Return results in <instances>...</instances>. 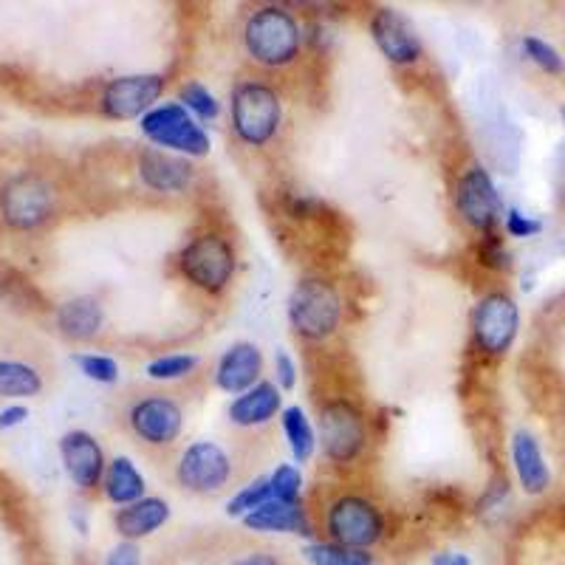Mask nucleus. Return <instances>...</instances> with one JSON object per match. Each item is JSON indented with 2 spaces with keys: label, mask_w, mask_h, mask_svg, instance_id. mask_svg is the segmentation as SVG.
Returning a JSON list of instances; mask_svg holds the SVG:
<instances>
[{
  "label": "nucleus",
  "mask_w": 565,
  "mask_h": 565,
  "mask_svg": "<svg viewBox=\"0 0 565 565\" xmlns=\"http://www.w3.org/2000/svg\"><path fill=\"white\" fill-rule=\"evenodd\" d=\"M244 45L255 63L266 68H282L300 54V26L295 14L282 7L257 9L244 29Z\"/></svg>",
  "instance_id": "f257e3e1"
},
{
  "label": "nucleus",
  "mask_w": 565,
  "mask_h": 565,
  "mask_svg": "<svg viewBox=\"0 0 565 565\" xmlns=\"http://www.w3.org/2000/svg\"><path fill=\"white\" fill-rule=\"evenodd\" d=\"M342 300L326 280H300L289 295V322L302 340H328L340 328Z\"/></svg>",
  "instance_id": "f03ea898"
},
{
  "label": "nucleus",
  "mask_w": 565,
  "mask_h": 565,
  "mask_svg": "<svg viewBox=\"0 0 565 565\" xmlns=\"http://www.w3.org/2000/svg\"><path fill=\"white\" fill-rule=\"evenodd\" d=\"M282 119V105L277 90L266 83H241L232 90V128L241 141L260 148L275 139Z\"/></svg>",
  "instance_id": "7ed1b4c3"
},
{
  "label": "nucleus",
  "mask_w": 565,
  "mask_h": 565,
  "mask_svg": "<svg viewBox=\"0 0 565 565\" xmlns=\"http://www.w3.org/2000/svg\"><path fill=\"white\" fill-rule=\"evenodd\" d=\"M139 128L156 148L173 150L184 159H201L210 153V136L181 103L156 105L148 116H141Z\"/></svg>",
  "instance_id": "20e7f679"
},
{
  "label": "nucleus",
  "mask_w": 565,
  "mask_h": 565,
  "mask_svg": "<svg viewBox=\"0 0 565 565\" xmlns=\"http://www.w3.org/2000/svg\"><path fill=\"white\" fill-rule=\"evenodd\" d=\"M326 529L331 534V543L353 552H365L385 532V518L367 498L360 494H342L331 503L326 518Z\"/></svg>",
  "instance_id": "39448f33"
},
{
  "label": "nucleus",
  "mask_w": 565,
  "mask_h": 565,
  "mask_svg": "<svg viewBox=\"0 0 565 565\" xmlns=\"http://www.w3.org/2000/svg\"><path fill=\"white\" fill-rule=\"evenodd\" d=\"M179 269L195 289L218 295L235 275V252L221 235H201L181 249Z\"/></svg>",
  "instance_id": "423d86ee"
},
{
  "label": "nucleus",
  "mask_w": 565,
  "mask_h": 565,
  "mask_svg": "<svg viewBox=\"0 0 565 565\" xmlns=\"http://www.w3.org/2000/svg\"><path fill=\"white\" fill-rule=\"evenodd\" d=\"M54 212V190L34 173L14 175L0 193V215L12 230L29 232L43 226Z\"/></svg>",
  "instance_id": "0eeeda50"
},
{
  "label": "nucleus",
  "mask_w": 565,
  "mask_h": 565,
  "mask_svg": "<svg viewBox=\"0 0 565 565\" xmlns=\"http://www.w3.org/2000/svg\"><path fill=\"white\" fill-rule=\"evenodd\" d=\"M518 328H521V309L503 291L481 297L472 311V334H476L478 348L483 353L501 356L518 340Z\"/></svg>",
  "instance_id": "6e6552de"
},
{
  "label": "nucleus",
  "mask_w": 565,
  "mask_h": 565,
  "mask_svg": "<svg viewBox=\"0 0 565 565\" xmlns=\"http://www.w3.org/2000/svg\"><path fill=\"white\" fill-rule=\"evenodd\" d=\"M322 450L331 461L348 463L360 456L367 441L365 418L351 402H328L320 411Z\"/></svg>",
  "instance_id": "1a4fd4ad"
},
{
  "label": "nucleus",
  "mask_w": 565,
  "mask_h": 565,
  "mask_svg": "<svg viewBox=\"0 0 565 565\" xmlns=\"http://www.w3.org/2000/svg\"><path fill=\"white\" fill-rule=\"evenodd\" d=\"M161 90H164V77L161 74H128V77H116L105 85L103 90V114L119 122L128 119H141L159 103Z\"/></svg>",
  "instance_id": "9d476101"
},
{
  "label": "nucleus",
  "mask_w": 565,
  "mask_h": 565,
  "mask_svg": "<svg viewBox=\"0 0 565 565\" xmlns=\"http://www.w3.org/2000/svg\"><path fill=\"white\" fill-rule=\"evenodd\" d=\"M175 476H179L181 487L190 489V492H221L232 478V461L221 444L195 441L181 456Z\"/></svg>",
  "instance_id": "9b49d317"
},
{
  "label": "nucleus",
  "mask_w": 565,
  "mask_h": 565,
  "mask_svg": "<svg viewBox=\"0 0 565 565\" xmlns=\"http://www.w3.org/2000/svg\"><path fill=\"white\" fill-rule=\"evenodd\" d=\"M130 427L150 447H168L181 436L184 413L168 396H148L130 407Z\"/></svg>",
  "instance_id": "f8f14e48"
},
{
  "label": "nucleus",
  "mask_w": 565,
  "mask_h": 565,
  "mask_svg": "<svg viewBox=\"0 0 565 565\" xmlns=\"http://www.w3.org/2000/svg\"><path fill=\"white\" fill-rule=\"evenodd\" d=\"M456 204L469 226L476 230H492L501 218V195L494 190L492 179L483 168H469L458 179L456 186Z\"/></svg>",
  "instance_id": "ddd939ff"
},
{
  "label": "nucleus",
  "mask_w": 565,
  "mask_h": 565,
  "mask_svg": "<svg viewBox=\"0 0 565 565\" xmlns=\"http://www.w3.org/2000/svg\"><path fill=\"white\" fill-rule=\"evenodd\" d=\"M60 458H63V467L68 472V478L74 481V487L79 489H94L103 483L105 469V452L99 447V441L90 433L85 430H71L60 438Z\"/></svg>",
  "instance_id": "4468645a"
},
{
  "label": "nucleus",
  "mask_w": 565,
  "mask_h": 565,
  "mask_svg": "<svg viewBox=\"0 0 565 565\" xmlns=\"http://www.w3.org/2000/svg\"><path fill=\"white\" fill-rule=\"evenodd\" d=\"M373 43L393 65H411L422 57V40L411 20L396 9H380L371 18Z\"/></svg>",
  "instance_id": "2eb2a0df"
},
{
  "label": "nucleus",
  "mask_w": 565,
  "mask_h": 565,
  "mask_svg": "<svg viewBox=\"0 0 565 565\" xmlns=\"http://www.w3.org/2000/svg\"><path fill=\"white\" fill-rule=\"evenodd\" d=\"M260 371H264V353H260V348L255 342H235L232 348H226L224 356L218 360L215 385L224 393L241 396V393L257 385Z\"/></svg>",
  "instance_id": "dca6fc26"
},
{
  "label": "nucleus",
  "mask_w": 565,
  "mask_h": 565,
  "mask_svg": "<svg viewBox=\"0 0 565 565\" xmlns=\"http://www.w3.org/2000/svg\"><path fill=\"white\" fill-rule=\"evenodd\" d=\"M139 175L156 193H181L193 181V168H190V161L184 156H175L161 148H148L139 156Z\"/></svg>",
  "instance_id": "f3484780"
},
{
  "label": "nucleus",
  "mask_w": 565,
  "mask_h": 565,
  "mask_svg": "<svg viewBox=\"0 0 565 565\" xmlns=\"http://www.w3.org/2000/svg\"><path fill=\"white\" fill-rule=\"evenodd\" d=\"M512 463L518 472V481L529 494H543L552 483V469H548L546 456L540 450V441L534 433L518 430L512 436Z\"/></svg>",
  "instance_id": "a211bd4d"
},
{
  "label": "nucleus",
  "mask_w": 565,
  "mask_h": 565,
  "mask_svg": "<svg viewBox=\"0 0 565 565\" xmlns=\"http://www.w3.org/2000/svg\"><path fill=\"white\" fill-rule=\"evenodd\" d=\"M170 521V503L161 501V498H141V501L122 507L114 514V526L119 532V537L136 540L150 537L153 532H159L164 523Z\"/></svg>",
  "instance_id": "6ab92c4d"
},
{
  "label": "nucleus",
  "mask_w": 565,
  "mask_h": 565,
  "mask_svg": "<svg viewBox=\"0 0 565 565\" xmlns=\"http://www.w3.org/2000/svg\"><path fill=\"white\" fill-rule=\"evenodd\" d=\"M280 387L271 385V382H257L255 387L232 398L230 422L238 424V427H260L280 413Z\"/></svg>",
  "instance_id": "aec40b11"
},
{
  "label": "nucleus",
  "mask_w": 565,
  "mask_h": 565,
  "mask_svg": "<svg viewBox=\"0 0 565 565\" xmlns=\"http://www.w3.org/2000/svg\"><path fill=\"white\" fill-rule=\"evenodd\" d=\"M244 526L252 532H280V534H306L311 537L309 514L302 512L300 503H282V501H266L264 507H257L255 512L246 514Z\"/></svg>",
  "instance_id": "412c9836"
},
{
  "label": "nucleus",
  "mask_w": 565,
  "mask_h": 565,
  "mask_svg": "<svg viewBox=\"0 0 565 565\" xmlns=\"http://www.w3.org/2000/svg\"><path fill=\"white\" fill-rule=\"evenodd\" d=\"M105 311L99 306L97 297H74V300L63 302L57 309V328L63 331L68 340H90V337L99 334V328H103Z\"/></svg>",
  "instance_id": "4be33fe9"
},
{
  "label": "nucleus",
  "mask_w": 565,
  "mask_h": 565,
  "mask_svg": "<svg viewBox=\"0 0 565 565\" xmlns=\"http://www.w3.org/2000/svg\"><path fill=\"white\" fill-rule=\"evenodd\" d=\"M105 498L116 507H130V503L141 501L145 498V478L136 469V463L130 458L119 456L108 463L103 478Z\"/></svg>",
  "instance_id": "5701e85b"
},
{
  "label": "nucleus",
  "mask_w": 565,
  "mask_h": 565,
  "mask_svg": "<svg viewBox=\"0 0 565 565\" xmlns=\"http://www.w3.org/2000/svg\"><path fill=\"white\" fill-rule=\"evenodd\" d=\"M43 391V376L38 367L18 360H0V396L3 398H32Z\"/></svg>",
  "instance_id": "b1692460"
},
{
  "label": "nucleus",
  "mask_w": 565,
  "mask_h": 565,
  "mask_svg": "<svg viewBox=\"0 0 565 565\" xmlns=\"http://www.w3.org/2000/svg\"><path fill=\"white\" fill-rule=\"evenodd\" d=\"M282 433H286V438H289L291 456H295L297 463H306L311 456H315L317 436L309 416L302 413V407L291 405L282 411Z\"/></svg>",
  "instance_id": "393cba45"
},
{
  "label": "nucleus",
  "mask_w": 565,
  "mask_h": 565,
  "mask_svg": "<svg viewBox=\"0 0 565 565\" xmlns=\"http://www.w3.org/2000/svg\"><path fill=\"white\" fill-rule=\"evenodd\" d=\"M302 557L311 565H376L367 552H353V548H342L337 543H309L302 548Z\"/></svg>",
  "instance_id": "a878e982"
},
{
  "label": "nucleus",
  "mask_w": 565,
  "mask_h": 565,
  "mask_svg": "<svg viewBox=\"0 0 565 565\" xmlns=\"http://www.w3.org/2000/svg\"><path fill=\"white\" fill-rule=\"evenodd\" d=\"M266 501H271L269 478H257V481H252L249 487L241 489L238 494H232V501L226 503V514H230V518H241V521H244L246 514L255 512L257 507H264Z\"/></svg>",
  "instance_id": "bb28decb"
},
{
  "label": "nucleus",
  "mask_w": 565,
  "mask_h": 565,
  "mask_svg": "<svg viewBox=\"0 0 565 565\" xmlns=\"http://www.w3.org/2000/svg\"><path fill=\"white\" fill-rule=\"evenodd\" d=\"M195 365H199V356H193V353H168V356H159V360L148 362L145 371L156 382H175L181 376H186Z\"/></svg>",
  "instance_id": "cd10ccee"
},
{
  "label": "nucleus",
  "mask_w": 565,
  "mask_h": 565,
  "mask_svg": "<svg viewBox=\"0 0 565 565\" xmlns=\"http://www.w3.org/2000/svg\"><path fill=\"white\" fill-rule=\"evenodd\" d=\"M269 489L275 501L300 503L302 472L295 463H277V469L269 476Z\"/></svg>",
  "instance_id": "c85d7f7f"
},
{
  "label": "nucleus",
  "mask_w": 565,
  "mask_h": 565,
  "mask_svg": "<svg viewBox=\"0 0 565 565\" xmlns=\"http://www.w3.org/2000/svg\"><path fill=\"white\" fill-rule=\"evenodd\" d=\"M74 362H77L79 371H83L90 382L114 385V382L119 380V365H116L114 356H105V353H77Z\"/></svg>",
  "instance_id": "c756f323"
},
{
  "label": "nucleus",
  "mask_w": 565,
  "mask_h": 565,
  "mask_svg": "<svg viewBox=\"0 0 565 565\" xmlns=\"http://www.w3.org/2000/svg\"><path fill=\"white\" fill-rule=\"evenodd\" d=\"M181 105L193 116H199V119H215L221 114L218 99L212 97L210 88H204L201 83H186L181 88Z\"/></svg>",
  "instance_id": "7c9ffc66"
},
{
  "label": "nucleus",
  "mask_w": 565,
  "mask_h": 565,
  "mask_svg": "<svg viewBox=\"0 0 565 565\" xmlns=\"http://www.w3.org/2000/svg\"><path fill=\"white\" fill-rule=\"evenodd\" d=\"M523 52H526V57L532 60L534 65H540V68L546 71V74H563L565 71V60L559 57L557 49H554L552 43H546V40L534 38V34H526V38H523Z\"/></svg>",
  "instance_id": "2f4dec72"
},
{
  "label": "nucleus",
  "mask_w": 565,
  "mask_h": 565,
  "mask_svg": "<svg viewBox=\"0 0 565 565\" xmlns=\"http://www.w3.org/2000/svg\"><path fill=\"white\" fill-rule=\"evenodd\" d=\"M507 232L512 238H532L540 232V221L529 218L521 210H509L507 212Z\"/></svg>",
  "instance_id": "473e14b6"
},
{
  "label": "nucleus",
  "mask_w": 565,
  "mask_h": 565,
  "mask_svg": "<svg viewBox=\"0 0 565 565\" xmlns=\"http://www.w3.org/2000/svg\"><path fill=\"white\" fill-rule=\"evenodd\" d=\"M275 371H277V385L282 387V391H291V387L297 385V365L295 360H291L289 351H277L275 353Z\"/></svg>",
  "instance_id": "72a5a7b5"
},
{
  "label": "nucleus",
  "mask_w": 565,
  "mask_h": 565,
  "mask_svg": "<svg viewBox=\"0 0 565 565\" xmlns=\"http://www.w3.org/2000/svg\"><path fill=\"white\" fill-rule=\"evenodd\" d=\"M105 565H141V552L136 543L130 540H122L119 546H114L105 557Z\"/></svg>",
  "instance_id": "f704fd0d"
},
{
  "label": "nucleus",
  "mask_w": 565,
  "mask_h": 565,
  "mask_svg": "<svg viewBox=\"0 0 565 565\" xmlns=\"http://www.w3.org/2000/svg\"><path fill=\"white\" fill-rule=\"evenodd\" d=\"M29 418V411L23 405H9L0 411V430H12L18 424H23Z\"/></svg>",
  "instance_id": "c9c22d12"
},
{
  "label": "nucleus",
  "mask_w": 565,
  "mask_h": 565,
  "mask_svg": "<svg viewBox=\"0 0 565 565\" xmlns=\"http://www.w3.org/2000/svg\"><path fill=\"white\" fill-rule=\"evenodd\" d=\"M232 565H280V563H277V559L271 557V554L255 552V554H246V557L232 559Z\"/></svg>",
  "instance_id": "e433bc0d"
},
{
  "label": "nucleus",
  "mask_w": 565,
  "mask_h": 565,
  "mask_svg": "<svg viewBox=\"0 0 565 565\" xmlns=\"http://www.w3.org/2000/svg\"><path fill=\"white\" fill-rule=\"evenodd\" d=\"M433 565H472V563H469L467 554L461 552H441L433 557Z\"/></svg>",
  "instance_id": "4c0bfd02"
},
{
  "label": "nucleus",
  "mask_w": 565,
  "mask_h": 565,
  "mask_svg": "<svg viewBox=\"0 0 565 565\" xmlns=\"http://www.w3.org/2000/svg\"><path fill=\"white\" fill-rule=\"evenodd\" d=\"M563 122H565V108H563Z\"/></svg>",
  "instance_id": "58836bf2"
}]
</instances>
